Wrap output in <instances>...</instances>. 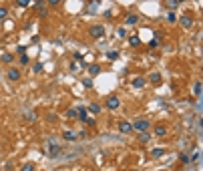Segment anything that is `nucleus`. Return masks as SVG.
Segmentation results:
<instances>
[{"instance_id": "2", "label": "nucleus", "mask_w": 203, "mask_h": 171, "mask_svg": "<svg viewBox=\"0 0 203 171\" xmlns=\"http://www.w3.org/2000/svg\"><path fill=\"white\" fill-rule=\"evenodd\" d=\"M131 125H133V131H139V133L149 131V127H151V123L147 121V119H137V121L131 123Z\"/></svg>"}, {"instance_id": "38", "label": "nucleus", "mask_w": 203, "mask_h": 171, "mask_svg": "<svg viewBox=\"0 0 203 171\" xmlns=\"http://www.w3.org/2000/svg\"><path fill=\"white\" fill-rule=\"evenodd\" d=\"M58 2H60V0H49V4H50V6H58Z\"/></svg>"}, {"instance_id": "31", "label": "nucleus", "mask_w": 203, "mask_h": 171, "mask_svg": "<svg viewBox=\"0 0 203 171\" xmlns=\"http://www.w3.org/2000/svg\"><path fill=\"white\" fill-rule=\"evenodd\" d=\"M199 159H201V153L195 151V153H193V157H191V161H193V163H199Z\"/></svg>"}, {"instance_id": "16", "label": "nucleus", "mask_w": 203, "mask_h": 171, "mask_svg": "<svg viewBox=\"0 0 203 171\" xmlns=\"http://www.w3.org/2000/svg\"><path fill=\"white\" fill-rule=\"evenodd\" d=\"M167 22H169V24H175V22H177V14H175V12H167Z\"/></svg>"}, {"instance_id": "30", "label": "nucleus", "mask_w": 203, "mask_h": 171, "mask_svg": "<svg viewBox=\"0 0 203 171\" xmlns=\"http://www.w3.org/2000/svg\"><path fill=\"white\" fill-rule=\"evenodd\" d=\"M179 161H181V163H189V155H187V153H181V155H179Z\"/></svg>"}, {"instance_id": "28", "label": "nucleus", "mask_w": 203, "mask_h": 171, "mask_svg": "<svg viewBox=\"0 0 203 171\" xmlns=\"http://www.w3.org/2000/svg\"><path fill=\"white\" fill-rule=\"evenodd\" d=\"M107 56L111 60H115V59H119V53H117V50H111V53H107Z\"/></svg>"}, {"instance_id": "4", "label": "nucleus", "mask_w": 203, "mask_h": 171, "mask_svg": "<svg viewBox=\"0 0 203 171\" xmlns=\"http://www.w3.org/2000/svg\"><path fill=\"white\" fill-rule=\"evenodd\" d=\"M107 109H109V111H115V109H119L121 107V101H119V97H115V95H111V97L107 99Z\"/></svg>"}, {"instance_id": "39", "label": "nucleus", "mask_w": 203, "mask_h": 171, "mask_svg": "<svg viewBox=\"0 0 203 171\" xmlns=\"http://www.w3.org/2000/svg\"><path fill=\"white\" fill-rule=\"evenodd\" d=\"M157 44H159V42H157V40L153 38V40H151V42H149V46H151V49H155V46H157Z\"/></svg>"}, {"instance_id": "15", "label": "nucleus", "mask_w": 203, "mask_h": 171, "mask_svg": "<svg viewBox=\"0 0 203 171\" xmlns=\"http://www.w3.org/2000/svg\"><path fill=\"white\" fill-rule=\"evenodd\" d=\"M139 141H141V143H149V141H151V135H149V131H145V133H139Z\"/></svg>"}, {"instance_id": "22", "label": "nucleus", "mask_w": 203, "mask_h": 171, "mask_svg": "<svg viewBox=\"0 0 203 171\" xmlns=\"http://www.w3.org/2000/svg\"><path fill=\"white\" fill-rule=\"evenodd\" d=\"M82 87L85 89H92V78L89 77V78H82Z\"/></svg>"}, {"instance_id": "26", "label": "nucleus", "mask_w": 203, "mask_h": 171, "mask_svg": "<svg viewBox=\"0 0 203 171\" xmlns=\"http://www.w3.org/2000/svg\"><path fill=\"white\" fill-rule=\"evenodd\" d=\"M34 10H36V12H42V10H44V2H42V0H38V2L34 4Z\"/></svg>"}, {"instance_id": "6", "label": "nucleus", "mask_w": 203, "mask_h": 171, "mask_svg": "<svg viewBox=\"0 0 203 171\" xmlns=\"http://www.w3.org/2000/svg\"><path fill=\"white\" fill-rule=\"evenodd\" d=\"M63 139H64V141H77L78 133L73 131V129H67V131H63Z\"/></svg>"}, {"instance_id": "29", "label": "nucleus", "mask_w": 203, "mask_h": 171, "mask_svg": "<svg viewBox=\"0 0 203 171\" xmlns=\"http://www.w3.org/2000/svg\"><path fill=\"white\" fill-rule=\"evenodd\" d=\"M20 64H30V59H28V54H22V56H20Z\"/></svg>"}, {"instance_id": "40", "label": "nucleus", "mask_w": 203, "mask_h": 171, "mask_svg": "<svg viewBox=\"0 0 203 171\" xmlns=\"http://www.w3.org/2000/svg\"><path fill=\"white\" fill-rule=\"evenodd\" d=\"M71 71H73V73H74V71H78V67H77V63H71Z\"/></svg>"}, {"instance_id": "3", "label": "nucleus", "mask_w": 203, "mask_h": 171, "mask_svg": "<svg viewBox=\"0 0 203 171\" xmlns=\"http://www.w3.org/2000/svg\"><path fill=\"white\" fill-rule=\"evenodd\" d=\"M89 34H91L92 38H103V36H105V26L103 24H92L91 30H89Z\"/></svg>"}, {"instance_id": "34", "label": "nucleus", "mask_w": 203, "mask_h": 171, "mask_svg": "<svg viewBox=\"0 0 203 171\" xmlns=\"http://www.w3.org/2000/svg\"><path fill=\"white\" fill-rule=\"evenodd\" d=\"M167 6H169V8H177L179 2H177V0H169V2H167Z\"/></svg>"}, {"instance_id": "25", "label": "nucleus", "mask_w": 203, "mask_h": 171, "mask_svg": "<svg viewBox=\"0 0 203 171\" xmlns=\"http://www.w3.org/2000/svg\"><path fill=\"white\" fill-rule=\"evenodd\" d=\"M6 16H8V8H6V6H0V20H4Z\"/></svg>"}, {"instance_id": "18", "label": "nucleus", "mask_w": 203, "mask_h": 171, "mask_svg": "<svg viewBox=\"0 0 203 171\" xmlns=\"http://www.w3.org/2000/svg\"><path fill=\"white\" fill-rule=\"evenodd\" d=\"M129 44H131V46H139V44H141V36H137V34H135V36H131Z\"/></svg>"}, {"instance_id": "21", "label": "nucleus", "mask_w": 203, "mask_h": 171, "mask_svg": "<svg viewBox=\"0 0 203 171\" xmlns=\"http://www.w3.org/2000/svg\"><path fill=\"white\" fill-rule=\"evenodd\" d=\"M97 8H99V2H91V4L87 6V10H89V12H92V14L97 12Z\"/></svg>"}, {"instance_id": "10", "label": "nucleus", "mask_w": 203, "mask_h": 171, "mask_svg": "<svg viewBox=\"0 0 203 171\" xmlns=\"http://www.w3.org/2000/svg\"><path fill=\"white\" fill-rule=\"evenodd\" d=\"M137 22H139V16H137V14H133V12L127 14V20H125L127 26H133V24H137Z\"/></svg>"}, {"instance_id": "24", "label": "nucleus", "mask_w": 203, "mask_h": 171, "mask_svg": "<svg viewBox=\"0 0 203 171\" xmlns=\"http://www.w3.org/2000/svg\"><path fill=\"white\" fill-rule=\"evenodd\" d=\"M151 155H153V157H163L165 155V149H153Z\"/></svg>"}, {"instance_id": "14", "label": "nucleus", "mask_w": 203, "mask_h": 171, "mask_svg": "<svg viewBox=\"0 0 203 171\" xmlns=\"http://www.w3.org/2000/svg\"><path fill=\"white\" fill-rule=\"evenodd\" d=\"M193 93H195V97H201V81H195V85H193Z\"/></svg>"}, {"instance_id": "35", "label": "nucleus", "mask_w": 203, "mask_h": 171, "mask_svg": "<svg viewBox=\"0 0 203 171\" xmlns=\"http://www.w3.org/2000/svg\"><path fill=\"white\" fill-rule=\"evenodd\" d=\"M26 119H28V121H30V123H32V121H34V119H36V115H34V113H32V111H28V113H26Z\"/></svg>"}, {"instance_id": "9", "label": "nucleus", "mask_w": 203, "mask_h": 171, "mask_svg": "<svg viewBox=\"0 0 203 171\" xmlns=\"http://www.w3.org/2000/svg\"><path fill=\"white\" fill-rule=\"evenodd\" d=\"M145 83H147V81L143 77H135L131 85H133V89H143V87H145Z\"/></svg>"}, {"instance_id": "17", "label": "nucleus", "mask_w": 203, "mask_h": 171, "mask_svg": "<svg viewBox=\"0 0 203 171\" xmlns=\"http://www.w3.org/2000/svg\"><path fill=\"white\" fill-rule=\"evenodd\" d=\"M149 81H151L153 85H159V83H161V75H159V73H153V75L149 77Z\"/></svg>"}, {"instance_id": "20", "label": "nucleus", "mask_w": 203, "mask_h": 171, "mask_svg": "<svg viewBox=\"0 0 203 171\" xmlns=\"http://www.w3.org/2000/svg\"><path fill=\"white\" fill-rule=\"evenodd\" d=\"M20 171H34V163H24V165H22V167H20Z\"/></svg>"}, {"instance_id": "33", "label": "nucleus", "mask_w": 203, "mask_h": 171, "mask_svg": "<svg viewBox=\"0 0 203 171\" xmlns=\"http://www.w3.org/2000/svg\"><path fill=\"white\" fill-rule=\"evenodd\" d=\"M2 63H12V54H2Z\"/></svg>"}, {"instance_id": "1", "label": "nucleus", "mask_w": 203, "mask_h": 171, "mask_svg": "<svg viewBox=\"0 0 203 171\" xmlns=\"http://www.w3.org/2000/svg\"><path fill=\"white\" fill-rule=\"evenodd\" d=\"M42 151H44V155H46V157H50V159H60L63 147L58 145V143L54 141V139H50V141H46V143H44Z\"/></svg>"}, {"instance_id": "37", "label": "nucleus", "mask_w": 203, "mask_h": 171, "mask_svg": "<svg viewBox=\"0 0 203 171\" xmlns=\"http://www.w3.org/2000/svg\"><path fill=\"white\" fill-rule=\"evenodd\" d=\"M16 50H18L20 54H26V46H18V49H16Z\"/></svg>"}, {"instance_id": "7", "label": "nucleus", "mask_w": 203, "mask_h": 171, "mask_svg": "<svg viewBox=\"0 0 203 171\" xmlns=\"http://www.w3.org/2000/svg\"><path fill=\"white\" fill-rule=\"evenodd\" d=\"M119 131L127 135V133H131V131H133V125H131L129 121H121V123H119Z\"/></svg>"}, {"instance_id": "36", "label": "nucleus", "mask_w": 203, "mask_h": 171, "mask_svg": "<svg viewBox=\"0 0 203 171\" xmlns=\"http://www.w3.org/2000/svg\"><path fill=\"white\" fill-rule=\"evenodd\" d=\"M85 123L91 125V127H95V119H92V117H87V119H85Z\"/></svg>"}, {"instance_id": "11", "label": "nucleus", "mask_w": 203, "mask_h": 171, "mask_svg": "<svg viewBox=\"0 0 203 171\" xmlns=\"http://www.w3.org/2000/svg\"><path fill=\"white\" fill-rule=\"evenodd\" d=\"M101 105H99V103H91V105H89V107H87V111L89 113H92V115H99V113H101Z\"/></svg>"}, {"instance_id": "13", "label": "nucleus", "mask_w": 203, "mask_h": 171, "mask_svg": "<svg viewBox=\"0 0 203 171\" xmlns=\"http://www.w3.org/2000/svg\"><path fill=\"white\" fill-rule=\"evenodd\" d=\"M153 133H155V137H165L167 135V129H165V125H157Z\"/></svg>"}, {"instance_id": "19", "label": "nucleus", "mask_w": 203, "mask_h": 171, "mask_svg": "<svg viewBox=\"0 0 203 171\" xmlns=\"http://www.w3.org/2000/svg\"><path fill=\"white\" fill-rule=\"evenodd\" d=\"M127 34H129V32H127L125 26H119V28H117V36H119V38H125Z\"/></svg>"}, {"instance_id": "32", "label": "nucleus", "mask_w": 203, "mask_h": 171, "mask_svg": "<svg viewBox=\"0 0 203 171\" xmlns=\"http://www.w3.org/2000/svg\"><path fill=\"white\" fill-rule=\"evenodd\" d=\"M28 4H30L28 0H18V2H16V6H20V8H26Z\"/></svg>"}, {"instance_id": "5", "label": "nucleus", "mask_w": 203, "mask_h": 171, "mask_svg": "<svg viewBox=\"0 0 203 171\" xmlns=\"http://www.w3.org/2000/svg\"><path fill=\"white\" fill-rule=\"evenodd\" d=\"M177 20L181 22L183 28H191V26H193V16H189V14H181Z\"/></svg>"}, {"instance_id": "8", "label": "nucleus", "mask_w": 203, "mask_h": 171, "mask_svg": "<svg viewBox=\"0 0 203 171\" xmlns=\"http://www.w3.org/2000/svg\"><path fill=\"white\" fill-rule=\"evenodd\" d=\"M6 77H8L10 81H18V78H20V71H18V68H8Z\"/></svg>"}, {"instance_id": "27", "label": "nucleus", "mask_w": 203, "mask_h": 171, "mask_svg": "<svg viewBox=\"0 0 203 171\" xmlns=\"http://www.w3.org/2000/svg\"><path fill=\"white\" fill-rule=\"evenodd\" d=\"M32 71H34V73H36V75H38V73H42V63H34Z\"/></svg>"}, {"instance_id": "41", "label": "nucleus", "mask_w": 203, "mask_h": 171, "mask_svg": "<svg viewBox=\"0 0 203 171\" xmlns=\"http://www.w3.org/2000/svg\"><path fill=\"white\" fill-rule=\"evenodd\" d=\"M133 171H139V169H133Z\"/></svg>"}, {"instance_id": "12", "label": "nucleus", "mask_w": 203, "mask_h": 171, "mask_svg": "<svg viewBox=\"0 0 203 171\" xmlns=\"http://www.w3.org/2000/svg\"><path fill=\"white\" fill-rule=\"evenodd\" d=\"M87 71H89V75H91V77H97V75L101 73V67H99V64H89Z\"/></svg>"}, {"instance_id": "23", "label": "nucleus", "mask_w": 203, "mask_h": 171, "mask_svg": "<svg viewBox=\"0 0 203 171\" xmlns=\"http://www.w3.org/2000/svg\"><path fill=\"white\" fill-rule=\"evenodd\" d=\"M78 115H77V109H68L67 111V119H77Z\"/></svg>"}]
</instances>
